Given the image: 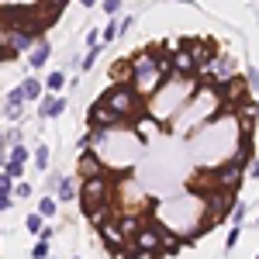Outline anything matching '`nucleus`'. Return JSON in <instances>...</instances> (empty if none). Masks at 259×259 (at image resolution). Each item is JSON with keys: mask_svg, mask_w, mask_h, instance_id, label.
Segmentation results:
<instances>
[{"mask_svg": "<svg viewBox=\"0 0 259 259\" xmlns=\"http://www.w3.org/2000/svg\"><path fill=\"white\" fill-rule=\"evenodd\" d=\"M197 76H169V80L162 83L159 90L149 97L145 104V111L152 114L156 121H169L180 114V107H187V100L197 94Z\"/></svg>", "mask_w": 259, "mask_h": 259, "instance_id": "1", "label": "nucleus"}, {"mask_svg": "<svg viewBox=\"0 0 259 259\" xmlns=\"http://www.w3.org/2000/svg\"><path fill=\"white\" fill-rule=\"evenodd\" d=\"M104 104H107V107H111V111H114L121 121H132V118L142 111V107H145V104H142V97L135 94V87H132V83L111 87V90L104 94Z\"/></svg>", "mask_w": 259, "mask_h": 259, "instance_id": "2", "label": "nucleus"}, {"mask_svg": "<svg viewBox=\"0 0 259 259\" xmlns=\"http://www.w3.org/2000/svg\"><path fill=\"white\" fill-rule=\"evenodd\" d=\"M111 194H114V180H111V177L83 180V187H80V200H83L87 211H90V207H100V204H107Z\"/></svg>", "mask_w": 259, "mask_h": 259, "instance_id": "3", "label": "nucleus"}, {"mask_svg": "<svg viewBox=\"0 0 259 259\" xmlns=\"http://www.w3.org/2000/svg\"><path fill=\"white\" fill-rule=\"evenodd\" d=\"M162 232H166L162 225H156V221H145V225H142V228H139V232H135L128 242L139 249L142 256H156V252L162 249Z\"/></svg>", "mask_w": 259, "mask_h": 259, "instance_id": "4", "label": "nucleus"}, {"mask_svg": "<svg viewBox=\"0 0 259 259\" xmlns=\"http://www.w3.org/2000/svg\"><path fill=\"white\" fill-rule=\"evenodd\" d=\"M87 121H90V128H94V132H114V128H128V121H121L118 114H114V111L104 104V97H100L97 104L87 111Z\"/></svg>", "mask_w": 259, "mask_h": 259, "instance_id": "5", "label": "nucleus"}, {"mask_svg": "<svg viewBox=\"0 0 259 259\" xmlns=\"http://www.w3.org/2000/svg\"><path fill=\"white\" fill-rule=\"evenodd\" d=\"M242 180H245V166H242L239 159H228L225 166H218V173H214V190H228V194H235Z\"/></svg>", "mask_w": 259, "mask_h": 259, "instance_id": "6", "label": "nucleus"}, {"mask_svg": "<svg viewBox=\"0 0 259 259\" xmlns=\"http://www.w3.org/2000/svg\"><path fill=\"white\" fill-rule=\"evenodd\" d=\"M100 232V242H104V249H107V252H121V249H124V232H121L118 228V221H107V225H100L97 228Z\"/></svg>", "mask_w": 259, "mask_h": 259, "instance_id": "7", "label": "nucleus"}, {"mask_svg": "<svg viewBox=\"0 0 259 259\" xmlns=\"http://www.w3.org/2000/svg\"><path fill=\"white\" fill-rule=\"evenodd\" d=\"M80 177L83 180H94V177H107V166L100 162V156H94V152H80Z\"/></svg>", "mask_w": 259, "mask_h": 259, "instance_id": "8", "label": "nucleus"}, {"mask_svg": "<svg viewBox=\"0 0 259 259\" xmlns=\"http://www.w3.org/2000/svg\"><path fill=\"white\" fill-rule=\"evenodd\" d=\"M169 66H173V76H197V66H194V56L187 49H177L169 56Z\"/></svg>", "mask_w": 259, "mask_h": 259, "instance_id": "9", "label": "nucleus"}, {"mask_svg": "<svg viewBox=\"0 0 259 259\" xmlns=\"http://www.w3.org/2000/svg\"><path fill=\"white\" fill-rule=\"evenodd\" d=\"M128 62H132V73H135V76H139V73H152V69H159V66H156V49H152V45L142 49V52H135Z\"/></svg>", "mask_w": 259, "mask_h": 259, "instance_id": "10", "label": "nucleus"}, {"mask_svg": "<svg viewBox=\"0 0 259 259\" xmlns=\"http://www.w3.org/2000/svg\"><path fill=\"white\" fill-rule=\"evenodd\" d=\"M87 218H90L94 228H100V225H107V221H118V207L107 200V204H100V207H90V211H87Z\"/></svg>", "mask_w": 259, "mask_h": 259, "instance_id": "11", "label": "nucleus"}, {"mask_svg": "<svg viewBox=\"0 0 259 259\" xmlns=\"http://www.w3.org/2000/svg\"><path fill=\"white\" fill-rule=\"evenodd\" d=\"M49 56H52V45H49L45 38H38V41H35V49L28 52V66H31V69H41V66L49 62Z\"/></svg>", "mask_w": 259, "mask_h": 259, "instance_id": "12", "label": "nucleus"}, {"mask_svg": "<svg viewBox=\"0 0 259 259\" xmlns=\"http://www.w3.org/2000/svg\"><path fill=\"white\" fill-rule=\"evenodd\" d=\"M56 200H73L76 194H80V187H76V180L73 177H56Z\"/></svg>", "mask_w": 259, "mask_h": 259, "instance_id": "13", "label": "nucleus"}, {"mask_svg": "<svg viewBox=\"0 0 259 259\" xmlns=\"http://www.w3.org/2000/svg\"><path fill=\"white\" fill-rule=\"evenodd\" d=\"M62 111H66V97H41V104H38L41 118H59Z\"/></svg>", "mask_w": 259, "mask_h": 259, "instance_id": "14", "label": "nucleus"}, {"mask_svg": "<svg viewBox=\"0 0 259 259\" xmlns=\"http://www.w3.org/2000/svg\"><path fill=\"white\" fill-rule=\"evenodd\" d=\"M132 62L128 59H121V62H114V69H111V87H121V83H132Z\"/></svg>", "mask_w": 259, "mask_h": 259, "instance_id": "15", "label": "nucleus"}, {"mask_svg": "<svg viewBox=\"0 0 259 259\" xmlns=\"http://www.w3.org/2000/svg\"><path fill=\"white\" fill-rule=\"evenodd\" d=\"M21 90H24V100H38V97H45V94H41V90H45V83H41L38 76L24 80V83H21Z\"/></svg>", "mask_w": 259, "mask_h": 259, "instance_id": "16", "label": "nucleus"}, {"mask_svg": "<svg viewBox=\"0 0 259 259\" xmlns=\"http://www.w3.org/2000/svg\"><path fill=\"white\" fill-rule=\"evenodd\" d=\"M62 87H66V73L52 69V73L45 76V90H62Z\"/></svg>", "mask_w": 259, "mask_h": 259, "instance_id": "17", "label": "nucleus"}, {"mask_svg": "<svg viewBox=\"0 0 259 259\" xmlns=\"http://www.w3.org/2000/svg\"><path fill=\"white\" fill-rule=\"evenodd\" d=\"M56 207H59V204H56V197H52V194L38 200V214H41V218H52V214H56Z\"/></svg>", "mask_w": 259, "mask_h": 259, "instance_id": "18", "label": "nucleus"}, {"mask_svg": "<svg viewBox=\"0 0 259 259\" xmlns=\"http://www.w3.org/2000/svg\"><path fill=\"white\" fill-rule=\"evenodd\" d=\"M7 162H28V145H21V142H14V149H11V156H7Z\"/></svg>", "mask_w": 259, "mask_h": 259, "instance_id": "19", "label": "nucleus"}, {"mask_svg": "<svg viewBox=\"0 0 259 259\" xmlns=\"http://www.w3.org/2000/svg\"><path fill=\"white\" fill-rule=\"evenodd\" d=\"M21 104H24V90H21V87H14V90L7 94V104H4V107H21Z\"/></svg>", "mask_w": 259, "mask_h": 259, "instance_id": "20", "label": "nucleus"}, {"mask_svg": "<svg viewBox=\"0 0 259 259\" xmlns=\"http://www.w3.org/2000/svg\"><path fill=\"white\" fill-rule=\"evenodd\" d=\"M35 166L38 169H49V145H38L35 149Z\"/></svg>", "mask_w": 259, "mask_h": 259, "instance_id": "21", "label": "nucleus"}, {"mask_svg": "<svg viewBox=\"0 0 259 259\" xmlns=\"http://www.w3.org/2000/svg\"><path fill=\"white\" fill-rule=\"evenodd\" d=\"M11 197H14V200H24V197H31V183H14V190H11Z\"/></svg>", "mask_w": 259, "mask_h": 259, "instance_id": "22", "label": "nucleus"}, {"mask_svg": "<svg viewBox=\"0 0 259 259\" xmlns=\"http://www.w3.org/2000/svg\"><path fill=\"white\" fill-rule=\"evenodd\" d=\"M49 252H52V249H49V242H35V249H31V259H49Z\"/></svg>", "mask_w": 259, "mask_h": 259, "instance_id": "23", "label": "nucleus"}, {"mask_svg": "<svg viewBox=\"0 0 259 259\" xmlns=\"http://www.w3.org/2000/svg\"><path fill=\"white\" fill-rule=\"evenodd\" d=\"M4 173H7L11 180H21V173H24V162H7V166H4Z\"/></svg>", "mask_w": 259, "mask_h": 259, "instance_id": "24", "label": "nucleus"}, {"mask_svg": "<svg viewBox=\"0 0 259 259\" xmlns=\"http://www.w3.org/2000/svg\"><path fill=\"white\" fill-rule=\"evenodd\" d=\"M118 31H121V28L114 24V21H111V24H107V28L100 31V41H114V38H118Z\"/></svg>", "mask_w": 259, "mask_h": 259, "instance_id": "25", "label": "nucleus"}, {"mask_svg": "<svg viewBox=\"0 0 259 259\" xmlns=\"http://www.w3.org/2000/svg\"><path fill=\"white\" fill-rule=\"evenodd\" d=\"M24 225H28V232H35V235L45 228V225H41V214H28V221H24Z\"/></svg>", "mask_w": 259, "mask_h": 259, "instance_id": "26", "label": "nucleus"}, {"mask_svg": "<svg viewBox=\"0 0 259 259\" xmlns=\"http://www.w3.org/2000/svg\"><path fill=\"white\" fill-rule=\"evenodd\" d=\"M100 7H104V14H111V18H114V14L121 11V0H100Z\"/></svg>", "mask_w": 259, "mask_h": 259, "instance_id": "27", "label": "nucleus"}, {"mask_svg": "<svg viewBox=\"0 0 259 259\" xmlns=\"http://www.w3.org/2000/svg\"><path fill=\"white\" fill-rule=\"evenodd\" d=\"M11 190H14V180H11L7 173H4V169H0V194H11Z\"/></svg>", "mask_w": 259, "mask_h": 259, "instance_id": "28", "label": "nucleus"}, {"mask_svg": "<svg viewBox=\"0 0 259 259\" xmlns=\"http://www.w3.org/2000/svg\"><path fill=\"white\" fill-rule=\"evenodd\" d=\"M239 235H242V228L235 225V228L228 232V239H225V249H235V242H239Z\"/></svg>", "mask_w": 259, "mask_h": 259, "instance_id": "29", "label": "nucleus"}, {"mask_svg": "<svg viewBox=\"0 0 259 259\" xmlns=\"http://www.w3.org/2000/svg\"><path fill=\"white\" fill-rule=\"evenodd\" d=\"M97 56H100V45H97V49H90V52L83 56V69H90V66L97 62Z\"/></svg>", "mask_w": 259, "mask_h": 259, "instance_id": "30", "label": "nucleus"}, {"mask_svg": "<svg viewBox=\"0 0 259 259\" xmlns=\"http://www.w3.org/2000/svg\"><path fill=\"white\" fill-rule=\"evenodd\" d=\"M242 80L249 83V90H259V73H256V69H249V73H245Z\"/></svg>", "mask_w": 259, "mask_h": 259, "instance_id": "31", "label": "nucleus"}, {"mask_svg": "<svg viewBox=\"0 0 259 259\" xmlns=\"http://www.w3.org/2000/svg\"><path fill=\"white\" fill-rule=\"evenodd\" d=\"M14 207V197L11 194H0V211H11Z\"/></svg>", "mask_w": 259, "mask_h": 259, "instance_id": "32", "label": "nucleus"}, {"mask_svg": "<svg viewBox=\"0 0 259 259\" xmlns=\"http://www.w3.org/2000/svg\"><path fill=\"white\" fill-rule=\"evenodd\" d=\"M242 218H245V207H242V204H235V207H232V221H235V225H239Z\"/></svg>", "mask_w": 259, "mask_h": 259, "instance_id": "33", "label": "nucleus"}, {"mask_svg": "<svg viewBox=\"0 0 259 259\" xmlns=\"http://www.w3.org/2000/svg\"><path fill=\"white\" fill-rule=\"evenodd\" d=\"M66 4H69V0H49V7H52V11H56V14H59L62 7H66Z\"/></svg>", "mask_w": 259, "mask_h": 259, "instance_id": "34", "label": "nucleus"}, {"mask_svg": "<svg viewBox=\"0 0 259 259\" xmlns=\"http://www.w3.org/2000/svg\"><path fill=\"white\" fill-rule=\"evenodd\" d=\"M249 180H259V159H252V166H249Z\"/></svg>", "mask_w": 259, "mask_h": 259, "instance_id": "35", "label": "nucleus"}, {"mask_svg": "<svg viewBox=\"0 0 259 259\" xmlns=\"http://www.w3.org/2000/svg\"><path fill=\"white\" fill-rule=\"evenodd\" d=\"M52 235H56V228H41V232H38V239H41V242H49Z\"/></svg>", "mask_w": 259, "mask_h": 259, "instance_id": "36", "label": "nucleus"}, {"mask_svg": "<svg viewBox=\"0 0 259 259\" xmlns=\"http://www.w3.org/2000/svg\"><path fill=\"white\" fill-rule=\"evenodd\" d=\"M80 4H83V7H94V4H97V0H80Z\"/></svg>", "mask_w": 259, "mask_h": 259, "instance_id": "37", "label": "nucleus"}, {"mask_svg": "<svg viewBox=\"0 0 259 259\" xmlns=\"http://www.w3.org/2000/svg\"><path fill=\"white\" fill-rule=\"evenodd\" d=\"M177 4H187V7H194V0H177Z\"/></svg>", "mask_w": 259, "mask_h": 259, "instance_id": "38", "label": "nucleus"}, {"mask_svg": "<svg viewBox=\"0 0 259 259\" xmlns=\"http://www.w3.org/2000/svg\"><path fill=\"white\" fill-rule=\"evenodd\" d=\"M0 59H11V56H7V52H4V49H0Z\"/></svg>", "mask_w": 259, "mask_h": 259, "instance_id": "39", "label": "nucleus"}, {"mask_svg": "<svg viewBox=\"0 0 259 259\" xmlns=\"http://www.w3.org/2000/svg\"><path fill=\"white\" fill-rule=\"evenodd\" d=\"M252 111H256V118H259V104H256V107H252Z\"/></svg>", "mask_w": 259, "mask_h": 259, "instance_id": "40", "label": "nucleus"}, {"mask_svg": "<svg viewBox=\"0 0 259 259\" xmlns=\"http://www.w3.org/2000/svg\"><path fill=\"white\" fill-rule=\"evenodd\" d=\"M256 259H259V256H256Z\"/></svg>", "mask_w": 259, "mask_h": 259, "instance_id": "41", "label": "nucleus"}]
</instances>
